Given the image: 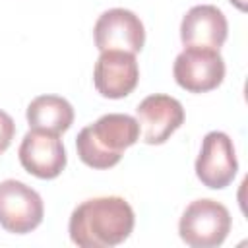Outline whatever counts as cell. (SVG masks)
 Here are the masks:
<instances>
[{
	"mask_svg": "<svg viewBox=\"0 0 248 248\" xmlns=\"http://www.w3.org/2000/svg\"><path fill=\"white\" fill-rule=\"evenodd\" d=\"M231 225V213L221 202L202 198L184 209L178 221V234L192 248H215L225 242Z\"/></svg>",
	"mask_w": 248,
	"mask_h": 248,
	"instance_id": "obj_3",
	"label": "cell"
},
{
	"mask_svg": "<svg viewBox=\"0 0 248 248\" xmlns=\"http://www.w3.org/2000/svg\"><path fill=\"white\" fill-rule=\"evenodd\" d=\"M21 167L43 180L56 178L66 167V149L58 134L29 130L19 143Z\"/></svg>",
	"mask_w": 248,
	"mask_h": 248,
	"instance_id": "obj_9",
	"label": "cell"
},
{
	"mask_svg": "<svg viewBox=\"0 0 248 248\" xmlns=\"http://www.w3.org/2000/svg\"><path fill=\"white\" fill-rule=\"evenodd\" d=\"M136 215L120 196H101L81 202L70 215L68 232L79 248H112L134 231Z\"/></svg>",
	"mask_w": 248,
	"mask_h": 248,
	"instance_id": "obj_1",
	"label": "cell"
},
{
	"mask_svg": "<svg viewBox=\"0 0 248 248\" xmlns=\"http://www.w3.org/2000/svg\"><path fill=\"white\" fill-rule=\"evenodd\" d=\"M172 74L182 89L190 93H205L221 85L225 78V60L215 48L184 46L174 58Z\"/></svg>",
	"mask_w": 248,
	"mask_h": 248,
	"instance_id": "obj_5",
	"label": "cell"
},
{
	"mask_svg": "<svg viewBox=\"0 0 248 248\" xmlns=\"http://www.w3.org/2000/svg\"><path fill=\"white\" fill-rule=\"evenodd\" d=\"M136 120L141 141L147 145H161L182 126L184 107L170 95L155 93L136 107Z\"/></svg>",
	"mask_w": 248,
	"mask_h": 248,
	"instance_id": "obj_7",
	"label": "cell"
},
{
	"mask_svg": "<svg viewBox=\"0 0 248 248\" xmlns=\"http://www.w3.org/2000/svg\"><path fill=\"white\" fill-rule=\"evenodd\" d=\"M238 170L232 140L219 130L207 132L202 140V149L196 159V176L211 190L227 188Z\"/></svg>",
	"mask_w": 248,
	"mask_h": 248,
	"instance_id": "obj_6",
	"label": "cell"
},
{
	"mask_svg": "<svg viewBox=\"0 0 248 248\" xmlns=\"http://www.w3.org/2000/svg\"><path fill=\"white\" fill-rule=\"evenodd\" d=\"M95 46L103 50L140 52L145 43V29L141 19L126 8H110L103 12L93 27Z\"/></svg>",
	"mask_w": 248,
	"mask_h": 248,
	"instance_id": "obj_8",
	"label": "cell"
},
{
	"mask_svg": "<svg viewBox=\"0 0 248 248\" xmlns=\"http://www.w3.org/2000/svg\"><path fill=\"white\" fill-rule=\"evenodd\" d=\"M45 215V205L37 190L21 180L0 182V227L14 234L35 231Z\"/></svg>",
	"mask_w": 248,
	"mask_h": 248,
	"instance_id": "obj_4",
	"label": "cell"
},
{
	"mask_svg": "<svg viewBox=\"0 0 248 248\" xmlns=\"http://www.w3.org/2000/svg\"><path fill=\"white\" fill-rule=\"evenodd\" d=\"M227 17L213 4L190 8L180 21V41L184 46H205L219 50L227 41Z\"/></svg>",
	"mask_w": 248,
	"mask_h": 248,
	"instance_id": "obj_11",
	"label": "cell"
},
{
	"mask_svg": "<svg viewBox=\"0 0 248 248\" xmlns=\"http://www.w3.org/2000/svg\"><path fill=\"white\" fill-rule=\"evenodd\" d=\"M25 116L31 130L60 136L74 122V107L60 95H39L27 105Z\"/></svg>",
	"mask_w": 248,
	"mask_h": 248,
	"instance_id": "obj_12",
	"label": "cell"
},
{
	"mask_svg": "<svg viewBox=\"0 0 248 248\" xmlns=\"http://www.w3.org/2000/svg\"><path fill=\"white\" fill-rule=\"evenodd\" d=\"M140 81V66L136 54L124 50H103L93 68L95 89L107 99H122L130 95Z\"/></svg>",
	"mask_w": 248,
	"mask_h": 248,
	"instance_id": "obj_10",
	"label": "cell"
},
{
	"mask_svg": "<svg viewBox=\"0 0 248 248\" xmlns=\"http://www.w3.org/2000/svg\"><path fill=\"white\" fill-rule=\"evenodd\" d=\"M14 136H16V124H14V118H12L8 112L0 110V155L10 147Z\"/></svg>",
	"mask_w": 248,
	"mask_h": 248,
	"instance_id": "obj_13",
	"label": "cell"
},
{
	"mask_svg": "<svg viewBox=\"0 0 248 248\" xmlns=\"http://www.w3.org/2000/svg\"><path fill=\"white\" fill-rule=\"evenodd\" d=\"M140 140L138 120L124 112H108L79 130L76 151L81 163L91 169H110L122 153Z\"/></svg>",
	"mask_w": 248,
	"mask_h": 248,
	"instance_id": "obj_2",
	"label": "cell"
},
{
	"mask_svg": "<svg viewBox=\"0 0 248 248\" xmlns=\"http://www.w3.org/2000/svg\"><path fill=\"white\" fill-rule=\"evenodd\" d=\"M229 2H231V4H234V6H236L238 10H242V12L246 10V0H229Z\"/></svg>",
	"mask_w": 248,
	"mask_h": 248,
	"instance_id": "obj_14",
	"label": "cell"
}]
</instances>
